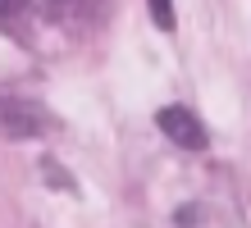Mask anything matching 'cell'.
<instances>
[{"instance_id":"cell-1","label":"cell","mask_w":251,"mask_h":228,"mask_svg":"<svg viewBox=\"0 0 251 228\" xmlns=\"http://www.w3.org/2000/svg\"><path fill=\"white\" fill-rule=\"evenodd\" d=\"M46 128H50V114L37 101L0 96V137L5 142H27V137H41Z\"/></svg>"},{"instance_id":"cell-2","label":"cell","mask_w":251,"mask_h":228,"mask_svg":"<svg viewBox=\"0 0 251 228\" xmlns=\"http://www.w3.org/2000/svg\"><path fill=\"white\" fill-rule=\"evenodd\" d=\"M155 124H160V132H165L169 142H178L187 151H201L205 146V128L192 119V110H183V105H165V110L155 114Z\"/></svg>"},{"instance_id":"cell-3","label":"cell","mask_w":251,"mask_h":228,"mask_svg":"<svg viewBox=\"0 0 251 228\" xmlns=\"http://www.w3.org/2000/svg\"><path fill=\"white\" fill-rule=\"evenodd\" d=\"M151 19L169 32V27H174V5H169V0H151Z\"/></svg>"}]
</instances>
